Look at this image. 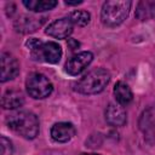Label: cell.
<instances>
[{
	"mask_svg": "<svg viewBox=\"0 0 155 155\" xmlns=\"http://www.w3.org/2000/svg\"><path fill=\"white\" fill-rule=\"evenodd\" d=\"M7 126L27 139H33L39 133V120L35 114L25 110H18L10 114L6 119Z\"/></svg>",
	"mask_w": 155,
	"mask_h": 155,
	"instance_id": "cell-1",
	"label": "cell"
},
{
	"mask_svg": "<svg viewBox=\"0 0 155 155\" xmlns=\"http://www.w3.org/2000/svg\"><path fill=\"white\" fill-rule=\"evenodd\" d=\"M110 80V74L103 68H96L88 71L76 84V90L84 94H96L102 92Z\"/></svg>",
	"mask_w": 155,
	"mask_h": 155,
	"instance_id": "cell-2",
	"label": "cell"
},
{
	"mask_svg": "<svg viewBox=\"0 0 155 155\" xmlns=\"http://www.w3.org/2000/svg\"><path fill=\"white\" fill-rule=\"evenodd\" d=\"M131 8V1L110 0L105 1L102 7V22L107 27L120 25L128 16Z\"/></svg>",
	"mask_w": 155,
	"mask_h": 155,
	"instance_id": "cell-3",
	"label": "cell"
},
{
	"mask_svg": "<svg viewBox=\"0 0 155 155\" xmlns=\"http://www.w3.org/2000/svg\"><path fill=\"white\" fill-rule=\"evenodd\" d=\"M25 87L29 96L35 99H42L48 97L53 90L51 81L40 73H31L30 75H28Z\"/></svg>",
	"mask_w": 155,
	"mask_h": 155,
	"instance_id": "cell-4",
	"label": "cell"
},
{
	"mask_svg": "<svg viewBox=\"0 0 155 155\" xmlns=\"http://www.w3.org/2000/svg\"><path fill=\"white\" fill-rule=\"evenodd\" d=\"M31 57L35 61H41L51 64H56L59 62L62 57V48L57 42L48 41L41 42L36 48L31 50Z\"/></svg>",
	"mask_w": 155,
	"mask_h": 155,
	"instance_id": "cell-5",
	"label": "cell"
},
{
	"mask_svg": "<svg viewBox=\"0 0 155 155\" xmlns=\"http://www.w3.org/2000/svg\"><path fill=\"white\" fill-rule=\"evenodd\" d=\"M93 54L88 51H84L80 53L74 54L70 57L65 63V71L69 75H79L81 71H84L92 62Z\"/></svg>",
	"mask_w": 155,
	"mask_h": 155,
	"instance_id": "cell-6",
	"label": "cell"
},
{
	"mask_svg": "<svg viewBox=\"0 0 155 155\" xmlns=\"http://www.w3.org/2000/svg\"><path fill=\"white\" fill-rule=\"evenodd\" d=\"M19 73V63L8 52H4L1 54V82H6L8 80L15 79Z\"/></svg>",
	"mask_w": 155,
	"mask_h": 155,
	"instance_id": "cell-7",
	"label": "cell"
},
{
	"mask_svg": "<svg viewBox=\"0 0 155 155\" xmlns=\"http://www.w3.org/2000/svg\"><path fill=\"white\" fill-rule=\"evenodd\" d=\"M73 31V23L69 18H59L46 28V34L56 39H65Z\"/></svg>",
	"mask_w": 155,
	"mask_h": 155,
	"instance_id": "cell-8",
	"label": "cell"
},
{
	"mask_svg": "<svg viewBox=\"0 0 155 155\" xmlns=\"http://www.w3.org/2000/svg\"><path fill=\"white\" fill-rule=\"evenodd\" d=\"M105 120L111 126H124L126 124V110L119 103H110L105 109Z\"/></svg>",
	"mask_w": 155,
	"mask_h": 155,
	"instance_id": "cell-9",
	"label": "cell"
},
{
	"mask_svg": "<svg viewBox=\"0 0 155 155\" xmlns=\"http://www.w3.org/2000/svg\"><path fill=\"white\" fill-rule=\"evenodd\" d=\"M75 134V127L70 122H57L51 128V137L59 143L70 140Z\"/></svg>",
	"mask_w": 155,
	"mask_h": 155,
	"instance_id": "cell-10",
	"label": "cell"
},
{
	"mask_svg": "<svg viewBox=\"0 0 155 155\" xmlns=\"http://www.w3.org/2000/svg\"><path fill=\"white\" fill-rule=\"evenodd\" d=\"M24 103L23 94L16 90H7L2 96V107L4 109H17L21 108Z\"/></svg>",
	"mask_w": 155,
	"mask_h": 155,
	"instance_id": "cell-11",
	"label": "cell"
},
{
	"mask_svg": "<svg viewBox=\"0 0 155 155\" xmlns=\"http://www.w3.org/2000/svg\"><path fill=\"white\" fill-rule=\"evenodd\" d=\"M114 96H115L116 102L120 105H122V107H125L128 103H131V101L133 98V94H132L131 88L128 87L127 84H125L122 81L116 82V85L114 87Z\"/></svg>",
	"mask_w": 155,
	"mask_h": 155,
	"instance_id": "cell-12",
	"label": "cell"
},
{
	"mask_svg": "<svg viewBox=\"0 0 155 155\" xmlns=\"http://www.w3.org/2000/svg\"><path fill=\"white\" fill-rule=\"evenodd\" d=\"M42 22H44V19L24 16L15 23V28L19 33H30V31L36 30V28H39L42 24Z\"/></svg>",
	"mask_w": 155,
	"mask_h": 155,
	"instance_id": "cell-13",
	"label": "cell"
},
{
	"mask_svg": "<svg viewBox=\"0 0 155 155\" xmlns=\"http://www.w3.org/2000/svg\"><path fill=\"white\" fill-rule=\"evenodd\" d=\"M23 5L30 11L42 12V11L52 10L57 5V1L56 0H24Z\"/></svg>",
	"mask_w": 155,
	"mask_h": 155,
	"instance_id": "cell-14",
	"label": "cell"
},
{
	"mask_svg": "<svg viewBox=\"0 0 155 155\" xmlns=\"http://www.w3.org/2000/svg\"><path fill=\"white\" fill-rule=\"evenodd\" d=\"M90 18H91L90 13L87 11H82V10L74 11L69 16V19L71 21V23L75 25H79V27H85L86 24H88Z\"/></svg>",
	"mask_w": 155,
	"mask_h": 155,
	"instance_id": "cell-15",
	"label": "cell"
},
{
	"mask_svg": "<svg viewBox=\"0 0 155 155\" xmlns=\"http://www.w3.org/2000/svg\"><path fill=\"white\" fill-rule=\"evenodd\" d=\"M1 155H11L12 154V143L6 138L1 137Z\"/></svg>",
	"mask_w": 155,
	"mask_h": 155,
	"instance_id": "cell-16",
	"label": "cell"
},
{
	"mask_svg": "<svg viewBox=\"0 0 155 155\" xmlns=\"http://www.w3.org/2000/svg\"><path fill=\"white\" fill-rule=\"evenodd\" d=\"M68 45L70 46V50H75V48H78V47H79V42H78V41H75V40H73V39H70V40H69Z\"/></svg>",
	"mask_w": 155,
	"mask_h": 155,
	"instance_id": "cell-17",
	"label": "cell"
},
{
	"mask_svg": "<svg viewBox=\"0 0 155 155\" xmlns=\"http://www.w3.org/2000/svg\"><path fill=\"white\" fill-rule=\"evenodd\" d=\"M149 10H150V16L155 18V1L149 2Z\"/></svg>",
	"mask_w": 155,
	"mask_h": 155,
	"instance_id": "cell-18",
	"label": "cell"
},
{
	"mask_svg": "<svg viewBox=\"0 0 155 155\" xmlns=\"http://www.w3.org/2000/svg\"><path fill=\"white\" fill-rule=\"evenodd\" d=\"M82 1L81 0H78V1H69V0H65V4L67 5H79V4H81Z\"/></svg>",
	"mask_w": 155,
	"mask_h": 155,
	"instance_id": "cell-19",
	"label": "cell"
},
{
	"mask_svg": "<svg viewBox=\"0 0 155 155\" xmlns=\"http://www.w3.org/2000/svg\"><path fill=\"white\" fill-rule=\"evenodd\" d=\"M81 155H98V154H81Z\"/></svg>",
	"mask_w": 155,
	"mask_h": 155,
	"instance_id": "cell-20",
	"label": "cell"
}]
</instances>
